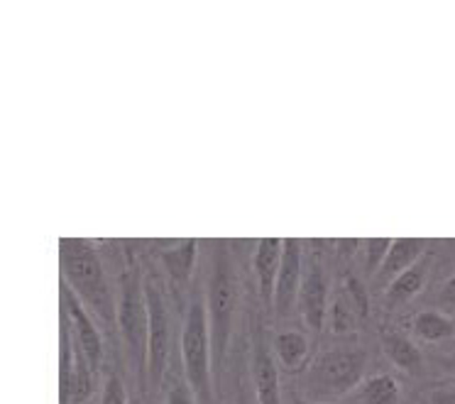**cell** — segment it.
I'll return each mask as SVG.
<instances>
[{
  "mask_svg": "<svg viewBox=\"0 0 455 404\" xmlns=\"http://www.w3.org/2000/svg\"><path fill=\"white\" fill-rule=\"evenodd\" d=\"M61 270L67 287H71V292L79 296L81 304L89 309V314H96L106 324L118 319V311H113V299H110L100 257L89 240L81 238L61 240Z\"/></svg>",
  "mask_w": 455,
  "mask_h": 404,
  "instance_id": "6da1fadb",
  "label": "cell"
},
{
  "mask_svg": "<svg viewBox=\"0 0 455 404\" xmlns=\"http://www.w3.org/2000/svg\"><path fill=\"white\" fill-rule=\"evenodd\" d=\"M235 306H238L235 270L230 265L226 253H218L216 263H213V277L208 285V326H211V355H213L216 384H220V377H223Z\"/></svg>",
  "mask_w": 455,
  "mask_h": 404,
  "instance_id": "7a4b0ae2",
  "label": "cell"
},
{
  "mask_svg": "<svg viewBox=\"0 0 455 404\" xmlns=\"http://www.w3.org/2000/svg\"><path fill=\"white\" fill-rule=\"evenodd\" d=\"M181 363L187 373L188 387L196 394L198 404H211V375H213V355H211V326H208L206 304L198 296L191 302L181 331Z\"/></svg>",
  "mask_w": 455,
  "mask_h": 404,
  "instance_id": "3957f363",
  "label": "cell"
},
{
  "mask_svg": "<svg viewBox=\"0 0 455 404\" xmlns=\"http://www.w3.org/2000/svg\"><path fill=\"white\" fill-rule=\"evenodd\" d=\"M118 328L123 341L128 345V353L135 363L140 377L148 375V341H149V309L145 285L140 279L138 267L125 270L120 279V302H118Z\"/></svg>",
  "mask_w": 455,
  "mask_h": 404,
  "instance_id": "277c9868",
  "label": "cell"
},
{
  "mask_svg": "<svg viewBox=\"0 0 455 404\" xmlns=\"http://www.w3.org/2000/svg\"><path fill=\"white\" fill-rule=\"evenodd\" d=\"M365 363L367 353L360 351V348L328 351L311 368L308 387H311V392L321 394V397H326V394H346L347 390H353L360 383Z\"/></svg>",
  "mask_w": 455,
  "mask_h": 404,
  "instance_id": "5b68a950",
  "label": "cell"
},
{
  "mask_svg": "<svg viewBox=\"0 0 455 404\" xmlns=\"http://www.w3.org/2000/svg\"><path fill=\"white\" fill-rule=\"evenodd\" d=\"M149 309V341H148V380L152 390L162 387L169 363V314L164 296L155 282L145 285Z\"/></svg>",
  "mask_w": 455,
  "mask_h": 404,
  "instance_id": "8992f818",
  "label": "cell"
},
{
  "mask_svg": "<svg viewBox=\"0 0 455 404\" xmlns=\"http://www.w3.org/2000/svg\"><path fill=\"white\" fill-rule=\"evenodd\" d=\"M304 282V270H301V240L287 238L284 240V253H282V267H279L277 285H275V299L272 309L277 316H287L291 306L299 299Z\"/></svg>",
  "mask_w": 455,
  "mask_h": 404,
  "instance_id": "52a82bcc",
  "label": "cell"
},
{
  "mask_svg": "<svg viewBox=\"0 0 455 404\" xmlns=\"http://www.w3.org/2000/svg\"><path fill=\"white\" fill-rule=\"evenodd\" d=\"M299 306H301L304 324L318 334L326 326L328 316V279L318 260H311V265L307 267L301 292H299Z\"/></svg>",
  "mask_w": 455,
  "mask_h": 404,
  "instance_id": "ba28073f",
  "label": "cell"
},
{
  "mask_svg": "<svg viewBox=\"0 0 455 404\" xmlns=\"http://www.w3.org/2000/svg\"><path fill=\"white\" fill-rule=\"evenodd\" d=\"M64 304H67V311H69L67 316H69V321L74 324V338H76V343L86 353V358L93 365V370H99L100 358H103V338H100L99 328H96L93 319H91L89 309L81 304V299L71 292L69 287L64 289Z\"/></svg>",
  "mask_w": 455,
  "mask_h": 404,
  "instance_id": "9c48e42d",
  "label": "cell"
},
{
  "mask_svg": "<svg viewBox=\"0 0 455 404\" xmlns=\"http://www.w3.org/2000/svg\"><path fill=\"white\" fill-rule=\"evenodd\" d=\"M282 253L284 240L279 238H262L255 250V275H258L259 296L265 304H272L275 299V285H277L279 267H282Z\"/></svg>",
  "mask_w": 455,
  "mask_h": 404,
  "instance_id": "30bf717a",
  "label": "cell"
},
{
  "mask_svg": "<svg viewBox=\"0 0 455 404\" xmlns=\"http://www.w3.org/2000/svg\"><path fill=\"white\" fill-rule=\"evenodd\" d=\"M252 383H255L258 404H282L277 360L259 338L258 345H255V353H252Z\"/></svg>",
  "mask_w": 455,
  "mask_h": 404,
  "instance_id": "8fae6325",
  "label": "cell"
},
{
  "mask_svg": "<svg viewBox=\"0 0 455 404\" xmlns=\"http://www.w3.org/2000/svg\"><path fill=\"white\" fill-rule=\"evenodd\" d=\"M426 240L421 238H395L392 240V247H389V255H387L385 265L377 275L387 279V285L399 277L402 272H406L409 267H414L421 257H424Z\"/></svg>",
  "mask_w": 455,
  "mask_h": 404,
  "instance_id": "7c38bea8",
  "label": "cell"
},
{
  "mask_svg": "<svg viewBox=\"0 0 455 404\" xmlns=\"http://www.w3.org/2000/svg\"><path fill=\"white\" fill-rule=\"evenodd\" d=\"M196 240H184L174 250H167L162 255L164 267H167L169 272V282H172L177 295L188 285V279H191V272H194V265H196Z\"/></svg>",
  "mask_w": 455,
  "mask_h": 404,
  "instance_id": "4fadbf2b",
  "label": "cell"
},
{
  "mask_svg": "<svg viewBox=\"0 0 455 404\" xmlns=\"http://www.w3.org/2000/svg\"><path fill=\"white\" fill-rule=\"evenodd\" d=\"M382 348H385L387 358L409 375H419L421 370V353L406 335H402L399 331H382Z\"/></svg>",
  "mask_w": 455,
  "mask_h": 404,
  "instance_id": "5bb4252c",
  "label": "cell"
},
{
  "mask_svg": "<svg viewBox=\"0 0 455 404\" xmlns=\"http://www.w3.org/2000/svg\"><path fill=\"white\" fill-rule=\"evenodd\" d=\"M93 365L81 351L76 338L71 341V377H69V400L71 404H84L93 392Z\"/></svg>",
  "mask_w": 455,
  "mask_h": 404,
  "instance_id": "9a60e30c",
  "label": "cell"
},
{
  "mask_svg": "<svg viewBox=\"0 0 455 404\" xmlns=\"http://www.w3.org/2000/svg\"><path fill=\"white\" fill-rule=\"evenodd\" d=\"M275 358L277 363L289 370V373H297L301 365L307 363L308 355V341L307 335L299 334V331H282L275 335V343H272Z\"/></svg>",
  "mask_w": 455,
  "mask_h": 404,
  "instance_id": "2e32d148",
  "label": "cell"
},
{
  "mask_svg": "<svg viewBox=\"0 0 455 404\" xmlns=\"http://www.w3.org/2000/svg\"><path fill=\"white\" fill-rule=\"evenodd\" d=\"M426 270H428V263L421 257L414 267H409L406 272L395 277V279L387 285V299H389L392 304H402V302H409L411 296L419 295V289L424 287Z\"/></svg>",
  "mask_w": 455,
  "mask_h": 404,
  "instance_id": "e0dca14e",
  "label": "cell"
},
{
  "mask_svg": "<svg viewBox=\"0 0 455 404\" xmlns=\"http://www.w3.org/2000/svg\"><path fill=\"white\" fill-rule=\"evenodd\" d=\"M453 321L445 314H441V311H421V314H416V319L411 321V334H414L419 341H426V343L443 341L448 335H453Z\"/></svg>",
  "mask_w": 455,
  "mask_h": 404,
  "instance_id": "ac0fdd59",
  "label": "cell"
},
{
  "mask_svg": "<svg viewBox=\"0 0 455 404\" xmlns=\"http://www.w3.org/2000/svg\"><path fill=\"white\" fill-rule=\"evenodd\" d=\"M399 384L392 375H375L370 377L360 392H357V402L360 404H399Z\"/></svg>",
  "mask_w": 455,
  "mask_h": 404,
  "instance_id": "d6986e66",
  "label": "cell"
},
{
  "mask_svg": "<svg viewBox=\"0 0 455 404\" xmlns=\"http://www.w3.org/2000/svg\"><path fill=\"white\" fill-rule=\"evenodd\" d=\"M357 319H360V314H357L355 304H353V296L343 287L340 292H336L333 302L328 306V321H331L333 334H350L355 328Z\"/></svg>",
  "mask_w": 455,
  "mask_h": 404,
  "instance_id": "ffe728a7",
  "label": "cell"
},
{
  "mask_svg": "<svg viewBox=\"0 0 455 404\" xmlns=\"http://www.w3.org/2000/svg\"><path fill=\"white\" fill-rule=\"evenodd\" d=\"M392 247V238H370L365 240V265L370 275H375L385 265L387 255Z\"/></svg>",
  "mask_w": 455,
  "mask_h": 404,
  "instance_id": "44dd1931",
  "label": "cell"
},
{
  "mask_svg": "<svg viewBox=\"0 0 455 404\" xmlns=\"http://www.w3.org/2000/svg\"><path fill=\"white\" fill-rule=\"evenodd\" d=\"M100 404H128V390H125V383H123V377L118 373H113L106 380Z\"/></svg>",
  "mask_w": 455,
  "mask_h": 404,
  "instance_id": "7402d4cb",
  "label": "cell"
},
{
  "mask_svg": "<svg viewBox=\"0 0 455 404\" xmlns=\"http://www.w3.org/2000/svg\"><path fill=\"white\" fill-rule=\"evenodd\" d=\"M346 289L350 292V296H353V304H355L360 319H365L367 311H370V304H367V296H365V292H363L360 282H357V279H347Z\"/></svg>",
  "mask_w": 455,
  "mask_h": 404,
  "instance_id": "603a6c76",
  "label": "cell"
},
{
  "mask_svg": "<svg viewBox=\"0 0 455 404\" xmlns=\"http://www.w3.org/2000/svg\"><path fill=\"white\" fill-rule=\"evenodd\" d=\"M167 404H198L196 402V394L194 390H188L184 384H174L172 387V392H169Z\"/></svg>",
  "mask_w": 455,
  "mask_h": 404,
  "instance_id": "cb8c5ba5",
  "label": "cell"
},
{
  "mask_svg": "<svg viewBox=\"0 0 455 404\" xmlns=\"http://www.w3.org/2000/svg\"><path fill=\"white\" fill-rule=\"evenodd\" d=\"M445 306H455V272L448 279H445V285L441 287V296H438Z\"/></svg>",
  "mask_w": 455,
  "mask_h": 404,
  "instance_id": "d4e9b609",
  "label": "cell"
},
{
  "mask_svg": "<svg viewBox=\"0 0 455 404\" xmlns=\"http://www.w3.org/2000/svg\"><path fill=\"white\" fill-rule=\"evenodd\" d=\"M431 404H455V390H435L431 394Z\"/></svg>",
  "mask_w": 455,
  "mask_h": 404,
  "instance_id": "484cf974",
  "label": "cell"
},
{
  "mask_svg": "<svg viewBox=\"0 0 455 404\" xmlns=\"http://www.w3.org/2000/svg\"><path fill=\"white\" fill-rule=\"evenodd\" d=\"M294 404H333V402H301V400H294Z\"/></svg>",
  "mask_w": 455,
  "mask_h": 404,
  "instance_id": "4316f807",
  "label": "cell"
},
{
  "mask_svg": "<svg viewBox=\"0 0 455 404\" xmlns=\"http://www.w3.org/2000/svg\"><path fill=\"white\" fill-rule=\"evenodd\" d=\"M238 404H250L248 400H238Z\"/></svg>",
  "mask_w": 455,
  "mask_h": 404,
  "instance_id": "83f0119b",
  "label": "cell"
},
{
  "mask_svg": "<svg viewBox=\"0 0 455 404\" xmlns=\"http://www.w3.org/2000/svg\"><path fill=\"white\" fill-rule=\"evenodd\" d=\"M453 373H455V363H453Z\"/></svg>",
  "mask_w": 455,
  "mask_h": 404,
  "instance_id": "f1b7e54d",
  "label": "cell"
}]
</instances>
